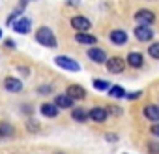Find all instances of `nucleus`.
<instances>
[{
    "label": "nucleus",
    "instance_id": "obj_5",
    "mask_svg": "<svg viewBox=\"0 0 159 154\" xmlns=\"http://www.w3.org/2000/svg\"><path fill=\"white\" fill-rule=\"evenodd\" d=\"M71 26L77 30V32H88L92 28V23L90 19H86L84 15H75L71 17Z\"/></svg>",
    "mask_w": 159,
    "mask_h": 154
},
{
    "label": "nucleus",
    "instance_id": "obj_31",
    "mask_svg": "<svg viewBox=\"0 0 159 154\" xmlns=\"http://www.w3.org/2000/svg\"><path fill=\"white\" fill-rule=\"evenodd\" d=\"M67 4H71V6H79V4H81V0H67Z\"/></svg>",
    "mask_w": 159,
    "mask_h": 154
},
{
    "label": "nucleus",
    "instance_id": "obj_26",
    "mask_svg": "<svg viewBox=\"0 0 159 154\" xmlns=\"http://www.w3.org/2000/svg\"><path fill=\"white\" fill-rule=\"evenodd\" d=\"M4 45H6L8 49H15V41H13V40H10V38H8V40H4Z\"/></svg>",
    "mask_w": 159,
    "mask_h": 154
},
{
    "label": "nucleus",
    "instance_id": "obj_18",
    "mask_svg": "<svg viewBox=\"0 0 159 154\" xmlns=\"http://www.w3.org/2000/svg\"><path fill=\"white\" fill-rule=\"evenodd\" d=\"M71 118H73L75 122H86V120H90L88 111H86L84 107H75V109L71 111Z\"/></svg>",
    "mask_w": 159,
    "mask_h": 154
},
{
    "label": "nucleus",
    "instance_id": "obj_33",
    "mask_svg": "<svg viewBox=\"0 0 159 154\" xmlns=\"http://www.w3.org/2000/svg\"><path fill=\"white\" fill-rule=\"evenodd\" d=\"M0 38H2V30H0Z\"/></svg>",
    "mask_w": 159,
    "mask_h": 154
},
{
    "label": "nucleus",
    "instance_id": "obj_25",
    "mask_svg": "<svg viewBox=\"0 0 159 154\" xmlns=\"http://www.w3.org/2000/svg\"><path fill=\"white\" fill-rule=\"evenodd\" d=\"M148 147H150V152L152 154H159V145L157 143H150Z\"/></svg>",
    "mask_w": 159,
    "mask_h": 154
},
{
    "label": "nucleus",
    "instance_id": "obj_21",
    "mask_svg": "<svg viewBox=\"0 0 159 154\" xmlns=\"http://www.w3.org/2000/svg\"><path fill=\"white\" fill-rule=\"evenodd\" d=\"M94 89L96 90H109L111 89V83L105 81V79H94Z\"/></svg>",
    "mask_w": 159,
    "mask_h": 154
},
{
    "label": "nucleus",
    "instance_id": "obj_2",
    "mask_svg": "<svg viewBox=\"0 0 159 154\" xmlns=\"http://www.w3.org/2000/svg\"><path fill=\"white\" fill-rule=\"evenodd\" d=\"M54 64H56L58 68H62V70H67V71H79V70H81V66H79L77 60H73V58H69V56H66V55L54 56Z\"/></svg>",
    "mask_w": 159,
    "mask_h": 154
},
{
    "label": "nucleus",
    "instance_id": "obj_27",
    "mask_svg": "<svg viewBox=\"0 0 159 154\" xmlns=\"http://www.w3.org/2000/svg\"><path fill=\"white\" fill-rule=\"evenodd\" d=\"M107 111H109V113H112V115H122V109H120V107H114V105H112V107H109Z\"/></svg>",
    "mask_w": 159,
    "mask_h": 154
},
{
    "label": "nucleus",
    "instance_id": "obj_32",
    "mask_svg": "<svg viewBox=\"0 0 159 154\" xmlns=\"http://www.w3.org/2000/svg\"><path fill=\"white\" fill-rule=\"evenodd\" d=\"M107 139H109V141H118V137H116V135H112V133H109V135H107Z\"/></svg>",
    "mask_w": 159,
    "mask_h": 154
},
{
    "label": "nucleus",
    "instance_id": "obj_7",
    "mask_svg": "<svg viewBox=\"0 0 159 154\" xmlns=\"http://www.w3.org/2000/svg\"><path fill=\"white\" fill-rule=\"evenodd\" d=\"M135 21L139 25H153L155 23V13L150 10H139L135 13Z\"/></svg>",
    "mask_w": 159,
    "mask_h": 154
},
{
    "label": "nucleus",
    "instance_id": "obj_20",
    "mask_svg": "<svg viewBox=\"0 0 159 154\" xmlns=\"http://www.w3.org/2000/svg\"><path fill=\"white\" fill-rule=\"evenodd\" d=\"M13 126L8 122H0V137H11L13 135Z\"/></svg>",
    "mask_w": 159,
    "mask_h": 154
},
{
    "label": "nucleus",
    "instance_id": "obj_23",
    "mask_svg": "<svg viewBox=\"0 0 159 154\" xmlns=\"http://www.w3.org/2000/svg\"><path fill=\"white\" fill-rule=\"evenodd\" d=\"M38 92L39 94H51L52 89H51V85H41V87H38Z\"/></svg>",
    "mask_w": 159,
    "mask_h": 154
},
{
    "label": "nucleus",
    "instance_id": "obj_6",
    "mask_svg": "<svg viewBox=\"0 0 159 154\" xmlns=\"http://www.w3.org/2000/svg\"><path fill=\"white\" fill-rule=\"evenodd\" d=\"M107 70L109 73H122L125 70V60L122 56H112V58H107Z\"/></svg>",
    "mask_w": 159,
    "mask_h": 154
},
{
    "label": "nucleus",
    "instance_id": "obj_13",
    "mask_svg": "<svg viewBox=\"0 0 159 154\" xmlns=\"http://www.w3.org/2000/svg\"><path fill=\"white\" fill-rule=\"evenodd\" d=\"M75 41L81 43V45H94V43H98V38L88 34V32H77L75 34Z\"/></svg>",
    "mask_w": 159,
    "mask_h": 154
},
{
    "label": "nucleus",
    "instance_id": "obj_34",
    "mask_svg": "<svg viewBox=\"0 0 159 154\" xmlns=\"http://www.w3.org/2000/svg\"><path fill=\"white\" fill-rule=\"evenodd\" d=\"M26 2H30V0H26Z\"/></svg>",
    "mask_w": 159,
    "mask_h": 154
},
{
    "label": "nucleus",
    "instance_id": "obj_9",
    "mask_svg": "<svg viewBox=\"0 0 159 154\" xmlns=\"http://www.w3.org/2000/svg\"><path fill=\"white\" fill-rule=\"evenodd\" d=\"M11 26H13V30H15L17 34H28V32L32 30V21H30L28 17H19Z\"/></svg>",
    "mask_w": 159,
    "mask_h": 154
},
{
    "label": "nucleus",
    "instance_id": "obj_16",
    "mask_svg": "<svg viewBox=\"0 0 159 154\" xmlns=\"http://www.w3.org/2000/svg\"><path fill=\"white\" fill-rule=\"evenodd\" d=\"M127 60V64L131 66V68H142V64H144V56L140 55V53H137V51H133V53H129L127 56H125Z\"/></svg>",
    "mask_w": 159,
    "mask_h": 154
},
{
    "label": "nucleus",
    "instance_id": "obj_4",
    "mask_svg": "<svg viewBox=\"0 0 159 154\" xmlns=\"http://www.w3.org/2000/svg\"><path fill=\"white\" fill-rule=\"evenodd\" d=\"M86 56L94 62V64H105L107 62V53H105V49H101V47H90L88 49V53H86Z\"/></svg>",
    "mask_w": 159,
    "mask_h": 154
},
{
    "label": "nucleus",
    "instance_id": "obj_12",
    "mask_svg": "<svg viewBox=\"0 0 159 154\" xmlns=\"http://www.w3.org/2000/svg\"><path fill=\"white\" fill-rule=\"evenodd\" d=\"M4 89L8 92H21L23 90V83L17 79V77H6L4 79Z\"/></svg>",
    "mask_w": 159,
    "mask_h": 154
},
{
    "label": "nucleus",
    "instance_id": "obj_1",
    "mask_svg": "<svg viewBox=\"0 0 159 154\" xmlns=\"http://www.w3.org/2000/svg\"><path fill=\"white\" fill-rule=\"evenodd\" d=\"M36 41L39 45H43V47H49V49H52V47L58 45V40H56L54 32L49 26H39L36 30Z\"/></svg>",
    "mask_w": 159,
    "mask_h": 154
},
{
    "label": "nucleus",
    "instance_id": "obj_11",
    "mask_svg": "<svg viewBox=\"0 0 159 154\" xmlns=\"http://www.w3.org/2000/svg\"><path fill=\"white\" fill-rule=\"evenodd\" d=\"M109 40H111L114 45H125V43H127V32H125V30H120V28H114V30H111Z\"/></svg>",
    "mask_w": 159,
    "mask_h": 154
},
{
    "label": "nucleus",
    "instance_id": "obj_15",
    "mask_svg": "<svg viewBox=\"0 0 159 154\" xmlns=\"http://www.w3.org/2000/svg\"><path fill=\"white\" fill-rule=\"evenodd\" d=\"M144 117L150 120V122H159V105H153V103H150V105H146L144 107Z\"/></svg>",
    "mask_w": 159,
    "mask_h": 154
},
{
    "label": "nucleus",
    "instance_id": "obj_17",
    "mask_svg": "<svg viewBox=\"0 0 159 154\" xmlns=\"http://www.w3.org/2000/svg\"><path fill=\"white\" fill-rule=\"evenodd\" d=\"M39 111H41V115L47 117V118H56L60 109L56 107V103H43V105L39 107Z\"/></svg>",
    "mask_w": 159,
    "mask_h": 154
},
{
    "label": "nucleus",
    "instance_id": "obj_24",
    "mask_svg": "<svg viewBox=\"0 0 159 154\" xmlns=\"http://www.w3.org/2000/svg\"><path fill=\"white\" fill-rule=\"evenodd\" d=\"M150 133H152V135H155V137H159V122H153V124H152Z\"/></svg>",
    "mask_w": 159,
    "mask_h": 154
},
{
    "label": "nucleus",
    "instance_id": "obj_3",
    "mask_svg": "<svg viewBox=\"0 0 159 154\" xmlns=\"http://www.w3.org/2000/svg\"><path fill=\"white\" fill-rule=\"evenodd\" d=\"M133 34H135V38L139 41H144V43L153 40V30L150 28V25H137L135 30H133Z\"/></svg>",
    "mask_w": 159,
    "mask_h": 154
},
{
    "label": "nucleus",
    "instance_id": "obj_10",
    "mask_svg": "<svg viewBox=\"0 0 159 154\" xmlns=\"http://www.w3.org/2000/svg\"><path fill=\"white\" fill-rule=\"evenodd\" d=\"M66 94H67L69 98H73L75 102L86 98V90H84V87H81V85H69V87L66 89Z\"/></svg>",
    "mask_w": 159,
    "mask_h": 154
},
{
    "label": "nucleus",
    "instance_id": "obj_28",
    "mask_svg": "<svg viewBox=\"0 0 159 154\" xmlns=\"http://www.w3.org/2000/svg\"><path fill=\"white\" fill-rule=\"evenodd\" d=\"M19 71H21L25 77H26V75H30V70H28V68H25V66H19Z\"/></svg>",
    "mask_w": 159,
    "mask_h": 154
},
{
    "label": "nucleus",
    "instance_id": "obj_30",
    "mask_svg": "<svg viewBox=\"0 0 159 154\" xmlns=\"http://www.w3.org/2000/svg\"><path fill=\"white\" fill-rule=\"evenodd\" d=\"M28 128L34 132V130H39V124H36V122H32V120H28Z\"/></svg>",
    "mask_w": 159,
    "mask_h": 154
},
{
    "label": "nucleus",
    "instance_id": "obj_8",
    "mask_svg": "<svg viewBox=\"0 0 159 154\" xmlns=\"http://www.w3.org/2000/svg\"><path fill=\"white\" fill-rule=\"evenodd\" d=\"M88 117H90V120H94V122H98V124H103V122L109 118V111H107L105 107H92V109L88 111Z\"/></svg>",
    "mask_w": 159,
    "mask_h": 154
},
{
    "label": "nucleus",
    "instance_id": "obj_14",
    "mask_svg": "<svg viewBox=\"0 0 159 154\" xmlns=\"http://www.w3.org/2000/svg\"><path fill=\"white\" fill-rule=\"evenodd\" d=\"M54 103H56V107H58V109H69V107H73L75 100H73V98H69L67 94H58V96L54 98Z\"/></svg>",
    "mask_w": 159,
    "mask_h": 154
},
{
    "label": "nucleus",
    "instance_id": "obj_29",
    "mask_svg": "<svg viewBox=\"0 0 159 154\" xmlns=\"http://www.w3.org/2000/svg\"><path fill=\"white\" fill-rule=\"evenodd\" d=\"M139 96H140V92H133V94H125V98H127V100H137Z\"/></svg>",
    "mask_w": 159,
    "mask_h": 154
},
{
    "label": "nucleus",
    "instance_id": "obj_22",
    "mask_svg": "<svg viewBox=\"0 0 159 154\" xmlns=\"http://www.w3.org/2000/svg\"><path fill=\"white\" fill-rule=\"evenodd\" d=\"M148 55H150L152 58L159 60V41H155V43H150V47H148Z\"/></svg>",
    "mask_w": 159,
    "mask_h": 154
},
{
    "label": "nucleus",
    "instance_id": "obj_19",
    "mask_svg": "<svg viewBox=\"0 0 159 154\" xmlns=\"http://www.w3.org/2000/svg\"><path fill=\"white\" fill-rule=\"evenodd\" d=\"M125 90H124V87L122 85H111V89H109V96L111 98H116V100H120V98H125Z\"/></svg>",
    "mask_w": 159,
    "mask_h": 154
}]
</instances>
